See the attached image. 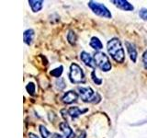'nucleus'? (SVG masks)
I'll use <instances>...</instances> for the list:
<instances>
[{
    "mask_svg": "<svg viewBox=\"0 0 147 138\" xmlns=\"http://www.w3.org/2000/svg\"><path fill=\"white\" fill-rule=\"evenodd\" d=\"M107 49L109 53L117 63H123L125 59V53L122 48L121 41L117 38H113L107 44Z\"/></svg>",
    "mask_w": 147,
    "mask_h": 138,
    "instance_id": "nucleus-1",
    "label": "nucleus"
},
{
    "mask_svg": "<svg viewBox=\"0 0 147 138\" xmlns=\"http://www.w3.org/2000/svg\"><path fill=\"white\" fill-rule=\"evenodd\" d=\"M81 99L85 102H98L100 97L98 93L91 89V87H79L78 89Z\"/></svg>",
    "mask_w": 147,
    "mask_h": 138,
    "instance_id": "nucleus-2",
    "label": "nucleus"
},
{
    "mask_svg": "<svg viewBox=\"0 0 147 138\" xmlns=\"http://www.w3.org/2000/svg\"><path fill=\"white\" fill-rule=\"evenodd\" d=\"M69 78L72 83L79 84V83L85 82V74L83 69L76 64H72L70 66V73H69Z\"/></svg>",
    "mask_w": 147,
    "mask_h": 138,
    "instance_id": "nucleus-3",
    "label": "nucleus"
},
{
    "mask_svg": "<svg viewBox=\"0 0 147 138\" xmlns=\"http://www.w3.org/2000/svg\"><path fill=\"white\" fill-rule=\"evenodd\" d=\"M94 60L96 62V64L102 71L108 72L111 69V64L109 62V59L104 53H101V52L96 53L94 55Z\"/></svg>",
    "mask_w": 147,
    "mask_h": 138,
    "instance_id": "nucleus-4",
    "label": "nucleus"
},
{
    "mask_svg": "<svg viewBox=\"0 0 147 138\" xmlns=\"http://www.w3.org/2000/svg\"><path fill=\"white\" fill-rule=\"evenodd\" d=\"M88 7L96 15L102 17V18H111V13L109 12V9L106 7L103 4L94 2V1H89Z\"/></svg>",
    "mask_w": 147,
    "mask_h": 138,
    "instance_id": "nucleus-5",
    "label": "nucleus"
},
{
    "mask_svg": "<svg viewBox=\"0 0 147 138\" xmlns=\"http://www.w3.org/2000/svg\"><path fill=\"white\" fill-rule=\"evenodd\" d=\"M80 59L83 61L86 66L91 67V68H95L96 67V62L94 58L91 56V55L86 53V52H82L80 54Z\"/></svg>",
    "mask_w": 147,
    "mask_h": 138,
    "instance_id": "nucleus-6",
    "label": "nucleus"
},
{
    "mask_svg": "<svg viewBox=\"0 0 147 138\" xmlns=\"http://www.w3.org/2000/svg\"><path fill=\"white\" fill-rule=\"evenodd\" d=\"M86 109L85 110H81L78 107H71L68 110H65V113H66V116L64 117V119H67V116H70L71 119H76L77 117H79L81 114H83L84 112H86Z\"/></svg>",
    "mask_w": 147,
    "mask_h": 138,
    "instance_id": "nucleus-7",
    "label": "nucleus"
},
{
    "mask_svg": "<svg viewBox=\"0 0 147 138\" xmlns=\"http://www.w3.org/2000/svg\"><path fill=\"white\" fill-rule=\"evenodd\" d=\"M59 126H60V130L62 131L65 138H73L75 136V133H74L71 127L69 126V124L66 122H62L59 124Z\"/></svg>",
    "mask_w": 147,
    "mask_h": 138,
    "instance_id": "nucleus-8",
    "label": "nucleus"
},
{
    "mask_svg": "<svg viewBox=\"0 0 147 138\" xmlns=\"http://www.w3.org/2000/svg\"><path fill=\"white\" fill-rule=\"evenodd\" d=\"M115 6L118 7L119 8L122 9V10H125V11H131L134 9L133 6L131 4H130L128 1H125V0H113L111 1Z\"/></svg>",
    "mask_w": 147,
    "mask_h": 138,
    "instance_id": "nucleus-9",
    "label": "nucleus"
},
{
    "mask_svg": "<svg viewBox=\"0 0 147 138\" xmlns=\"http://www.w3.org/2000/svg\"><path fill=\"white\" fill-rule=\"evenodd\" d=\"M77 99H78V95L76 94V92L70 90L63 95V102H64L65 104H71L73 102H75V101H76Z\"/></svg>",
    "mask_w": 147,
    "mask_h": 138,
    "instance_id": "nucleus-10",
    "label": "nucleus"
},
{
    "mask_svg": "<svg viewBox=\"0 0 147 138\" xmlns=\"http://www.w3.org/2000/svg\"><path fill=\"white\" fill-rule=\"evenodd\" d=\"M126 47H127V51L129 53V55H130L131 59L132 60V62H136V59H137V51L135 46L133 45L132 43H130L129 41H126Z\"/></svg>",
    "mask_w": 147,
    "mask_h": 138,
    "instance_id": "nucleus-11",
    "label": "nucleus"
},
{
    "mask_svg": "<svg viewBox=\"0 0 147 138\" xmlns=\"http://www.w3.org/2000/svg\"><path fill=\"white\" fill-rule=\"evenodd\" d=\"M23 39L24 43L28 45H30L32 43V41L34 39V30H27L23 33Z\"/></svg>",
    "mask_w": 147,
    "mask_h": 138,
    "instance_id": "nucleus-12",
    "label": "nucleus"
},
{
    "mask_svg": "<svg viewBox=\"0 0 147 138\" xmlns=\"http://www.w3.org/2000/svg\"><path fill=\"white\" fill-rule=\"evenodd\" d=\"M29 4H30V6L32 9V11L38 12L40 10L41 8H42L43 1H40V0H30Z\"/></svg>",
    "mask_w": 147,
    "mask_h": 138,
    "instance_id": "nucleus-13",
    "label": "nucleus"
},
{
    "mask_svg": "<svg viewBox=\"0 0 147 138\" xmlns=\"http://www.w3.org/2000/svg\"><path fill=\"white\" fill-rule=\"evenodd\" d=\"M90 46L93 49H95V50H96V51H99V50H101L103 48V44H102V43L99 41V39L98 38H96V37H93V38L91 39V41H90Z\"/></svg>",
    "mask_w": 147,
    "mask_h": 138,
    "instance_id": "nucleus-14",
    "label": "nucleus"
},
{
    "mask_svg": "<svg viewBox=\"0 0 147 138\" xmlns=\"http://www.w3.org/2000/svg\"><path fill=\"white\" fill-rule=\"evenodd\" d=\"M40 132L41 136L43 138H55V133L53 135V133H50L47 129H46V127H44L43 125L40 126Z\"/></svg>",
    "mask_w": 147,
    "mask_h": 138,
    "instance_id": "nucleus-15",
    "label": "nucleus"
},
{
    "mask_svg": "<svg viewBox=\"0 0 147 138\" xmlns=\"http://www.w3.org/2000/svg\"><path fill=\"white\" fill-rule=\"evenodd\" d=\"M67 40H68L69 43H70V44H72V45L76 44V35L73 30L69 31V33L67 35Z\"/></svg>",
    "mask_w": 147,
    "mask_h": 138,
    "instance_id": "nucleus-16",
    "label": "nucleus"
},
{
    "mask_svg": "<svg viewBox=\"0 0 147 138\" xmlns=\"http://www.w3.org/2000/svg\"><path fill=\"white\" fill-rule=\"evenodd\" d=\"M63 66H60V67L55 68V69H53V70L52 72H51V75H52L53 76L59 77V78H60V76H61L62 73H63Z\"/></svg>",
    "mask_w": 147,
    "mask_h": 138,
    "instance_id": "nucleus-17",
    "label": "nucleus"
},
{
    "mask_svg": "<svg viewBox=\"0 0 147 138\" xmlns=\"http://www.w3.org/2000/svg\"><path fill=\"white\" fill-rule=\"evenodd\" d=\"M26 89L28 92H29V94H30L32 96L35 94V85L33 83H29L26 87Z\"/></svg>",
    "mask_w": 147,
    "mask_h": 138,
    "instance_id": "nucleus-18",
    "label": "nucleus"
},
{
    "mask_svg": "<svg viewBox=\"0 0 147 138\" xmlns=\"http://www.w3.org/2000/svg\"><path fill=\"white\" fill-rule=\"evenodd\" d=\"M56 85H57V87L59 89H63L64 87H65V83H64V80L61 77L56 80Z\"/></svg>",
    "mask_w": 147,
    "mask_h": 138,
    "instance_id": "nucleus-19",
    "label": "nucleus"
},
{
    "mask_svg": "<svg viewBox=\"0 0 147 138\" xmlns=\"http://www.w3.org/2000/svg\"><path fill=\"white\" fill-rule=\"evenodd\" d=\"M139 16L144 20H147V9L142 8L141 10H140V12H139Z\"/></svg>",
    "mask_w": 147,
    "mask_h": 138,
    "instance_id": "nucleus-20",
    "label": "nucleus"
},
{
    "mask_svg": "<svg viewBox=\"0 0 147 138\" xmlns=\"http://www.w3.org/2000/svg\"><path fill=\"white\" fill-rule=\"evenodd\" d=\"M92 79H93V81L96 83V85H101V83H102V80L101 79H98V77H96V73H95V71L94 72H92Z\"/></svg>",
    "mask_w": 147,
    "mask_h": 138,
    "instance_id": "nucleus-21",
    "label": "nucleus"
},
{
    "mask_svg": "<svg viewBox=\"0 0 147 138\" xmlns=\"http://www.w3.org/2000/svg\"><path fill=\"white\" fill-rule=\"evenodd\" d=\"M142 62H144V67L147 69V51H146V52H144V55H142Z\"/></svg>",
    "mask_w": 147,
    "mask_h": 138,
    "instance_id": "nucleus-22",
    "label": "nucleus"
},
{
    "mask_svg": "<svg viewBox=\"0 0 147 138\" xmlns=\"http://www.w3.org/2000/svg\"><path fill=\"white\" fill-rule=\"evenodd\" d=\"M86 132H85V131H83V132H81V133L79 135V136H78V138H86Z\"/></svg>",
    "mask_w": 147,
    "mask_h": 138,
    "instance_id": "nucleus-23",
    "label": "nucleus"
},
{
    "mask_svg": "<svg viewBox=\"0 0 147 138\" xmlns=\"http://www.w3.org/2000/svg\"><path fill=\"white\" fill-rule=\"evenodd\" d=\"M29 138H39L37 135H33V133H29Z\"/></svg>",
    "mask_w": 147,
    "mask_h": 138,
    "instance_id": "nucleus-24",
    "label": "nucleus"
}]
</instances>
